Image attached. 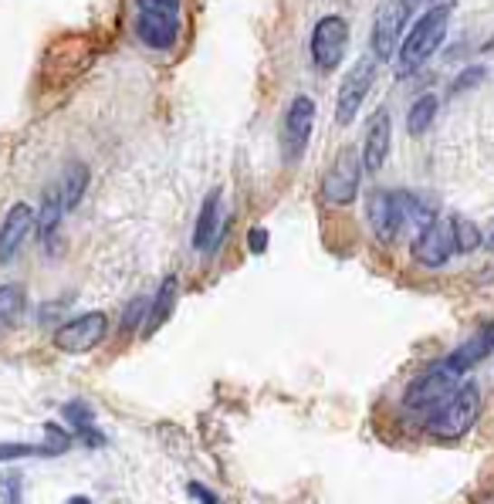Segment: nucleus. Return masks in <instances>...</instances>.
<instances>
[{"label":"nucleus","instance_id":"obj_1","mask_svg":"<svg viewBox=\"0 0 494 504\" xmlns=\"http://www.w3.org/2000/svg\"><path fill=\"white\" fill-rule=\"evenodd\" d=\"M451 14H454V4H433L423 17H416L410 34L400 41V68L404 71L420 68L430 54L441 48L443 34H447V24H451Z\"/></svg>","mask_w":494,"mask_h":504},{"label":"nucleus","instance_id":"obj_2","mask_svg":"<svg viewBox=\"0 0 494 504\" xmlns=\"http://www.w3.org/2000/svg\"><path fill=\"white\" fill-rule=\"evenodd\" d=\"M478 416H481V389L474 386V383H461L433 410V416L427 420V430L441 440H457L478 423Z\"/></svg>","mask_w":494,"mask_h":504},{"label":"nucleus","instance_id":"obj_3","mask_svg":"<svg viewBox=\"0 0 494 504\" xmlns=\"http://www.w3.org/2000/svg\"><path fill=\"white\" fill-rule=\"evenodd\" d=\"M315 129V102L309 95H295L288 102L285 116H281V132H278V143H281V159L288 166H295L309 143H312Z\"/></svg>","mask_w":494,"mask_h":504},{"label":"nucleus","instance_id":"obj_4","mask_svg":"<svg viewBox=\"0 0 494 504\" xmlns=\"http://www.w3.org/2000/svg\"><path fill=\"white\" fill-rule=\"evenodd\" d=\"M363 156L356 146H342L328 166L326 180H322V196L332 207H349L359 196V183H363Z\"/></svg>","mask_w":494,"mask_h":504},{"label":"nucleus","instance_id":"obj_5","mask_svg":"<svg viewBox=\"0 0 494 504\" xmlns=\"http://www.w3.org/2000/svg\"><path fill=\"white\" fill-rule=\"evenodd\" d=\"M376 65L379 62L373 58V54H363V58H356V65L346 71L342 85H338V99H336V122L338 126H349L352 119L359 116L366 95H369L373 81H376Z\"/></svg>","mask_w":494,"mask_h":504},{"label":"nucleus","instance_id":"obj_6","mask_svg":"<svg viewBox=\"0 0 494 504\" xmlns=\"http://www.w3.org/2000/svg\"><path fill=\"white\" fill-rule=\"evenodd\" d=\"M105 336H109V315L105 311H85V315H75V319L58 325L54 346L68 352V356H81V352H91L95 346H102Z\"/></svg>","mask_w":494,"mask_h":504},{"label":"nucleus","instance_id":"obj_7","mask_svg":"<svg viewBox=\"0 0 494 504\" xmlns=\"http://www.w3.org/2000/svg\"><path fill=\"white\" fill-rule=\"evenodd\" d=\"M349 48V24L338 14H326L312 27V62L318 71H336Z\"/></svg>","mask_w":494,"mask_h":504},{"label":"nucleus","instance_id":"obj_8","mask_svg":"<svg viewBox=\"0 0 494 504\" xmlns=\"http://www.w3.org/2000/svg\"><path fill=\"white\" fill-rule=\"evenodd\" d=\"M406 14H410L406 0H379L376 21H373V38H369L376 62H390L393 54L400 52V34H404Z\"/></svg>","mask_w":494,"mask_h":504},{"label":"nucleus","instance_id":"obj_9","mask_svg":"<svg viewBox=\"0 0 494 504\" xmlns=\"http://www.w3.org/2000/svg\"><path fill=\"white\" fill-rule=\"evenodd\" d=\"M457 389V376L443 366V362H437V366H430L427 373H420L406 386L404 393V403L410 406V410H427V406H437V403H443L451 393Z\"/></svg>","mask_w":494,"mask_h":504},{"label":"nucleus","instance_id":"obj_10","mask_svg":"<svg viewBox=\"0 0 494 504\" xmlns=\"http://www.w3.org/2000/svg\"><path fill=\"white\" fill-rule=\"evenodd\" d=\"M34 227H38V210L31 204H14L7 210V217L0 223V264H11L17 258V251L34 233Z\"/></svg>","mask_w":494,"mask_h":504},{"label":"nucleus","instance_id":"obj_11","mask_svg":"<svg viewBox=\"0 0 494 504\" xmlns=\"http://www.w3.org/2000/svg\"><path fill=\"white\" fill-rule=\"evenodd\" d=\"M390 143H393V119L386 109H376L369 122H366V132H363V169L366 173H379L383 163H386V156H390Z\"/></svg>","mask_w":494,"mask_h":504},{"label":"nucleus","instance_id":"obj_12","mask_svg":"<svg viewBox=\"0 0 494 504\" xmlns=\"http://www.w3.org/2000/svg\"><path fill=\"white\" fill-rule=\"evenodd\" d=\"M366 220L376 233L379 241H396V233L404 227V214H400V204H396V190H373L366 196Z\"/></svg>","mask_w":494,"mask_h":504},{"label":"nucleus","instance_id":"obj_13","mask_svg":"<svg viewBox=\"0 0 494 504\" xmlns=\"http://www.w3.org/2000/svg\"><path fill=\"white\" fill-rule=\"evenodd\" d=\"M491 352H494V322H484V325H478V328H474V332H470V336L464 338L447 359H443V366H447L454 376H464V373H470L474 366H481Z\"/></svg>","mask_w":494,"mask_h":504},{"label":"nucleus","instance_id":"obj_14","mask_svg":"<svg viewBox=\"0 0 494 504\" xmlns=\"http://www.w3.org/2000/svg\"><path fill=\"white\" fill-rule=\"evenodd\" d=\"M221 210H223V194L221 190H210L204 196V204H200V214H196V223H194V237H190L194 251L214 254L221 247L223 231H227V227H221Z\"/></svg>","mask_w":494,"mask_h":504},{"label":"nucleus","instance_id":"obj_15","mask_svg":"<svg viewBox=\"0 0 494 504\" xmlns=\"http://www.w3.org/2000/svg\"><path fill=\"white\" fill-rule=\"evenodd\" d=\"M454 254V237H451V223L433 220L430 227L416 233L413 241V261L423 268H443Z\"/></svg>","mask_w":494,"mask_h":504},{"label":"nucleus","instance_id":"obj_16","mask_svg":"<svg viewBox=\"0 0 494 504\" xmlns=\"http://www.w3.org/2000/svg\"><path fill=\"white\" fill-rule=\"evenodd\" d=\"M183 21H169V17H149V14H136V38L143 41L153 52H173L180 41Z\"/></svg>","mask_w":494,"mask_h":504},{"label":"nucleus","instance_id":"obj_17","mask_svg":"<svg viewBox=\"0 0 494 504\" xmlns=\"http://www.w3.org/2000/svg\"><path fill=\"white\" fill-rule=\"evenodd\" d=\"M176 295H180V281H176V274H166L157 291V298H153V305H149V319H146V325H143L146 336H157L159 328L169 322V315L176 309Z\"/></svg>","mask_w":494,"mask_h":504},{"label":"nucleus","instance_id":"obj_18","mask_svg":"<svg viewBox=\"0 0 494 504\" xmlns=\"http://www.w3.org/2000/svg\"><path fill=\"white\" fill-rule=\"evenodd\" d=\"M396 204H400V214H404V223H413L416 233L430 227L441 207H437V200L433 196H423V194H410V190H396Z\"/></svg>","mask_w":494,"mask_h":504},{"label":"nucleus","instance_id":"obj_19","mask_svg":"<svg viewBox=\"0 0 494 504\" xmlns=\"http://www.w3.org/2000/svg\"><path fill=\"white\" fill-rule=\"evenodd\" d=\"M62 217H65V204H62V190H58V183H54V186H48L44 196H41L38 227H34L44 244H52L54 241V233L62 227Z\"/></svg>","mask_w":494,"mask_h":504},{"label":"nucleus","instance_id":"obj_20","mask_svg":"<svg viewBox=\"0 0 494 504\" xmlns=\"http://www.w3.org/2000/svg\"><path fill=\"white\" fill-rule=\"evenodd\" d=\"M58 190H62V204L65 210H75L81 204V196L89 190V166L81 163V159H71L62 173V180H58Z\"/></svg>","mask_w":494,"mask_h":504},{"label":"nucleus","instance_id":"obj_21","mask_svg":"<svg viewBox=\"0 0 494 504\" xmlns=\"http://www.w3.org/2000/svg\"><path fill=\"white\" fill-rule=\"evenodd\" d=\"M441 112V99L437 95H420L413 105H410V112H406V132L410 136H423V132L433 126V119Z\"/></svg>","mask_w":494,"mask_h":504},{"label":"nucleus","instance_id":"obj_22","mask_svg":"<svg viewBox=\"0 0 494 504\" xmlns=\"http://www.w3.org/2000/svg\"><path fill=\"white\" fill-rule=\"evenodd\" d=\"M451 237H454V254H474L478 247H484V233L474 220L454 214L451 217Z\"/></svg>","mask_w":494,"mask_h":504},{"label":"nucleus","instance_id":"obj_23","mask_svg":"<svg viewBox=\"0 0 494 504\" xmlns=\"http://www.w3.org/2000/svg\"><path fill=\"white\" fill-rule=\"evenodd\" d=\"M27 309V291L24 285H17V281H7V285H0V328H7L14 325Z\"/></svg>","mask_w":494,"mask_h":504},{"label":"nucleus","instance_id":"obj_24","mask_svg":"<svg viewBox=\"0 0 494 504\" xmlns=\"http://www.w3.org/2000/svg\"><path fill=\"white\" fill-rule=\"evenodd\" d=\"M149 298H132L129 305L122 309V322H119V332L122 336H132V332H139V325H146V319H149Z\"/></svg>","mask_w":494,"mask_h":504},{"label":"nucleus","instance_id":"obj_25","mask_svg":"<svg viewBox=\"0 0 494 504\" xmlns=\"http://www.w3.org/2000/svg\"><path fill=\"white\" fill-rule=\"evenodd\" d=\"M132 7H136V14L183 21V0H132Z\"/></svg>","mask_w":494,"mask_h":504},{"label":"nucleus","instance_id":"obj_26","mask_svg":"<svg viewBox=\"0 0 494 504\" xmlns=\"http://www.w3.org/2000/svg\"><path fill=\"white\" fill-rule=\"evenodd\" d=\"M71 433H68L65 427H58V423H44V447H48V453L52 457H58V453H68L71 451Z\"/></svg>","mask_w":494,"mask_h":504},{"label":"nucleus","instance_id":"obj_27","mask_svg":"<svg viewBox=\"0 0 494 504\" xmlns=\"http://www.w3.org/2000/svg\"><path fill=\"white\" fill-rule=\"evenodd\" d=\"M21 457H52L44 443H0V461H21Z\"/></svg>","mask_w":494,"mask_h":504},{"label":"nucleus","instance_id":"obj_28","mask_svg":"<svg viewBox=\"0 0 494 504\" xmlns=\"http://www.w3.org/2000/svg\"><path fill=\"white\" fill-rule=\"evenodd\" d=\"M62 414H65V420H68V423H71V427H75V430L89 427L91 420H95V410H91V406H89V403H85V400L68 403V406H65V410H62Z\"/></svg>","mask_w":494,"mask_h":504},{"label":"nucleus","instance_id":"obj_29","mask_svg":"<svg viewBox=\"0 0 494 504\" xmlns=\"http://www.w3.org/2000/svg\"><path fill=\"white\" fill-rule=\"evenodd\" d=\"M484 75H488V71H484V65H470L468 71H461V75L454 78L451 91H454V95H461V91L474 89V85H481V81H484Z\"/></svg>","mask_w":494,"mask_h":504},{"label":"nucleus","instance_id":"obj_30","mask_svg":"<svg viewBox=\"0 0 494 504\" xmlns=\"http://www.w3.org/2000/svg\"><path fill=\"white\" fill-rule=\"evenodd\" d=\"M247 251L251 254H264L268 251V231L264 227H251V233H247Z\"/></svg>","mask_w":494,"mask_h":504},{"label":"nucleus","instance_id":"obj_31","mask_svg":"<svg viewBox=\"0 0 494 504\" xmlns=\"http://www.w3.org/2000/svg\"><path fill=\"white\" fill-rule=\"evenodd\" d=\"M186 491H190V498H196L200 504H221V498L210 491V488H204L200 480H190V484H186Z\"/></svg>","mask_w":494,"mask_h":504},{"label":"nucleus","instance_id":"obj_32","mask_svg":"<svg viewBox=\"0 0 494 504\" xmlns=\"http://www.w3.org/2000/svg\"><path fill=\"white\" fill-rule=\"evenodd\" d=\"M79 437H81V443H85V447H102V443H105V433H99V430H95V423L81 427Z\"/></svg>","mask_w":494,"mask_h":504},{"label":"nucleus","instance_id":"obj_33","mask_svg":"<svg viewBox=\"0 0 494 504\" xmlns=\"http://www.w3.org/2000/svg\"><path fill=\"white\" fill-rule=\"evenodd\" d=\"M484 247H488V251H494V220H491V231L484 233Z\"/></svg>","mask_w":494,"mask_h":504},{"label":"nucleus","instance_id":"obj_34","mask_svg":"<svg viewBox=\"0 0 494 504\" xmlns=\"http://www.w3.org/2000/svg\"><path fill=\"white\" fill-rule=\"evenodd\" d=\"M68 504H91L89 498H81V494H75V498H68Z\"/></svg>","mask_w":494,"mask_h":504},{"label":"nucleus","instance_id":"obj_35","mask_svg":"<svg viewBox=\"0 0 494 504\" xmlns=\"http://www.w3.org/2000/svg\"><path fill=\"white\" fill-rule=\"evenodd\" d=\"M406 4H410V7H413V4H420V0H406Z\"/></svg>","mask_w":494,"mask_h":504}]
</instances>
